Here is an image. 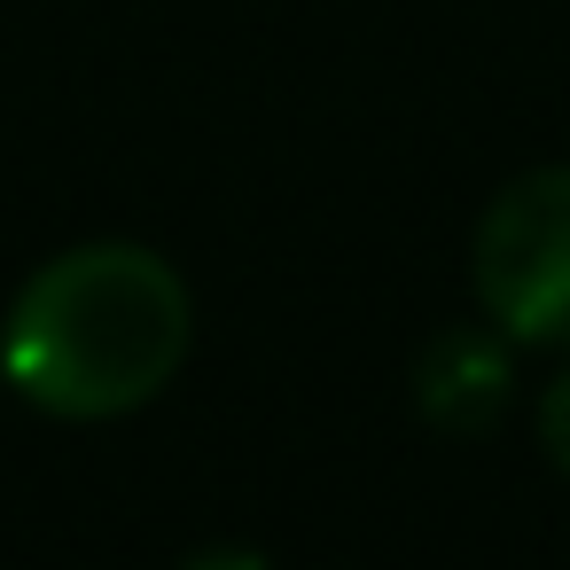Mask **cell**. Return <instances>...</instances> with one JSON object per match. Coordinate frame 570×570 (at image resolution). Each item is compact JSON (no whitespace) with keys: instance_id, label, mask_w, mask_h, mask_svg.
Returning a JSON list of instances; mask_svg holds the SVG:
<instances>
[{"instance_id":"3957f363","label":"cell","mask_w":570,"mask_h":570,"mask_svg":"<svg viewBox=\"0 0 570 570\" xmlns=\"http://www.w3.org/2000/svg\"><path fill=\"white\" fill-rule=\"evenodd\" d=\"M422 414L438 430H484L508 406V360H500V328H445L422 352Z\"/></svg>"},{"instance_id":"7a4b0ae2","label":"cell","mask_w":570,"mask_h":570,"mask_svg":"<svg viewBox=\"0 0 570 570\" xmlns=\"http://www.w3.org/2000/svg\"><path fill=\"white\" fill-rule=\"evenodd\" d=\"M476 305L515 344H570V165L508 180L476 219Z\"/></svg>"},{"instance_id":"6da1fadb","label":"cell","mask_w":570,"mask_h":570,"mask_svg":"<svg viewBox=\"0 0 570 570\" xmlns=\"http://www.w3.org/2000/svg\"><path fill=\"white\" fill-rule=\"evenodd\" d=\"M196 344V297L149 243H79L48 258L0 328V375L63 422L149 406Z\"/></svg>"},{"instance_id":"277c9868","label":"cell","mask_w":570,"mask_h":570,"mask_svg":"<svg viewBox=\"0 0 570 570\" xmlns=\"http://www.w3.org/2000/svg\"><path fill=\"white\" fill-rule=\"evenodd\" d=\"M539 445H547V461L570 476V375H554L547 399H539Z\"/></svg>"}]
</instances>
